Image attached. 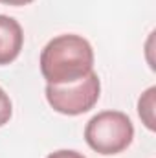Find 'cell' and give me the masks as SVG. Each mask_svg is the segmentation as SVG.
I'll list each match as a JSON object with an SVG mask.
<instances>
[{
    "mask_svg": "<svg viewBox=\"0 0 156 158\" xmlns=\"http://www.w3.org/2000/svg\"><path fill=\"white\" fill-rule=\"evenodd\" d=\"M94 66V50L79 35H59L40 53V72L48 85H68L88 76Z\"/></svg>",
    "mask_w": 156,
    "mask_h": 158,
    "instance_id": "cell-1",
    "label": "cell"
},
{
    "mask_svg": "<svg viewBox=\"0 0 156 158\" xmlns=\"http://www.w3.org/2000/svg\"><path fill=\"white\" fill-rule=\"evenodd\" d=\"M134 138V125L125 112L105 110L96 114L84 127V140L99 155H117L125 151Z\"/></svg>",
    "mask_w": 156,
    "mask_h": 158,
    "instance_id": "cell-2",
    "label": "cell"
},
{
    "mask_svg": "<svg viewBox=\"0 0 156 158\" xmlns=\"http://www.w3.org/2000/svg\"><path fill=\"white\" fill-rule=\"evenodd\" d=\"M99 92L101 83L94 70L79 81L68 85H46L48 103L53 110L66 116H79L94 109L99 99Z\"/></svg>",
    "mask_w": 156,
    "mask_h": 158,
    "instance_id": "cell-3",
    "label": "cell"
},
{
    "mask_svg": "<svg viewBox=\"0 0 156 158\" xmlns=\"http://www.w3.org/2000/svg\"><path fill=\"white\" fill-rule=\"evenodd\" d=\"M24 44V33L20 24L7 17L0 15V66L13 63Z\"/></svg>",
    "mask_w": 156,
    "mask_h": 158,
    "instance_id": "cell-4",
    "label": "cell"
},
{
    "mask_svg": "<svg viewBox=\"0 0 156 158\" xmlns=\"http://www.w3.org/2000/svg\"><path fill=\"white\" fill-rule=\"evenodd\" d=\"M154 92H156V88L151 86V88L140 98V103H138L140 118L143 119V123H145L147 129H151V131H154Z\"/></svg>",
    "mask_w": 156,
    "mask_h": 158,
    "instance_id": "cell-5",
    "label": "cell"
},
{
    "mask_svg": "<svg viewBox=\"0 0 156 158\" xmlns=\"http://www.w3.org/2000/svg\"><path fill=\"white\" fill-rule=\"evenodd\" d=\"M11 118V99L9 96L0 88V127L6 125Z\"/></svg>",
    "mask_w": 156,
    "mask_h": 158,
    "instance_id": "cell-6",
    "label": "cell"
},
{
    "mask_svg": "<svg viewBox=\"0 0 156 158\" xmlns=\"http://www.w3.org/2000/svg\"><path fill=\"white\" fill-rule=\"evenodd\" d=\"M46 158H84V156L81 153H77V151H66V149H63V151H55V153L48 155Z\"/></svg>",
    "mask_w": 156,
    "mask_h": 158,
    "instance_id": "cell-7",
    "label": "cell"
},
{
    "mask_svg": "<svg viewBox=\"0 0 156 158\" xmlns=\"http://www.w3.org/2000/svg\"><path fill=\"white\" fill-rule=\"evenodd\" d=\"M31 2L33 0H0V4H6V6H26Z\"/></svg>",
    "mask_w": 156,
    "mask_h": 158,
    "instance_id": "cell-8",
    "label": "cell"
}]
</instances>
